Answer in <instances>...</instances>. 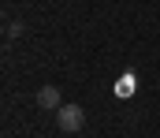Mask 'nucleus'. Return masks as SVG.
Here are the masks:
<instances>
[{
  "label": "nucleus",
  "mask_w": 160,
  "mask_h": 138,
  "mask_svg": "<svg viewBox=\"0 0 160 138\" xmlns=\"http://www.w3.org/2000/svg\"><path fill=\"white\" fill-rule=\"evenodd\" d=\"M22 30H26V26H22V23H11V26H8V38H19V34H22Z\"/></svg>",
  "instance_id": "3"
},
{
  "label": "nucleus",
  "mask_w": 160,
  "mask_h": 138,
  "mask_svg": "<svg viewBox=\"0 0 160 138\" xmlns=\"http://www.w3.org/2000/svg\"><path fill=\"white\" fill-rule=\"evenodd\" d=\"M56 123H60V131H82V123H86L82 105H60L56 108Z\"/></svg>",
  "instance_id": "1"
},
{
  "label": "nucleus",
  "mask_w": 160,
  "mask_h": 138,
  "mask_svg": "<svg viewBox=\"0 0 160 138\" xmlns=\"http://www.w3.org/2000/svg\"><path fill=\"white\" fill-rule=\"evenodd\" d=\"M38 105H41V108H48V112H56V108L63 105V97H60L56 86H45V90H38Z\"/></svg>",
  "instance_id": "2"
}]
</instances>
